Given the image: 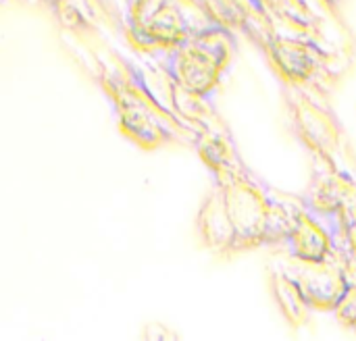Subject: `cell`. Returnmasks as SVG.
Returning a JSON list of instances; mask_svg holds the SVG:
<instances>
[{
	"label": "cell",
	"mask_w": 356,
	"mask_h": 341,
	"mask_svg": "<svg viewBox=\"0 0 356 341\" xmlns=\"http://www.w3.org/2000/svg\"><path fill=\"white\" fill-rule=\"evenodd\" d=\"M196 227L204 246L225 258L263 246H282L292 223V204L236 156L215 169Z\"/></svg>",
	"instance_id": "obj_1"
},
{
	"label": "cell",
	"mask_w": 356,
	"mask_h": 341,
	"mask_svg": "<svg viewBox=\"0 0 356 341\" xmlns=\"http://www.w3.org/2000/svg\"><path fill=\"white\" fill-rule=\"evenodd\" d=\"M238 54V38L234 29L213 23L181 44L154 52L167 77L188 94L213 98L225 71Z\"/></svg>",
	"instance_id": "obj_2"
},
{
	"label": "cell",
	"mask_w": 356,
	"mask_h": 341,
	"mask_svg": "<svg viewBox=\"0 0 356 341\" xmlns=\"http://www.w3.org/2000/svg\"><path fill=\"white\" fill-rule=\"evenodd\" d=\"M217 23L202 0H127L125 27L142 52L169 50Z\"/></svg>",
	"instance_id": "obj_3"
},
{
	"label": "cell",
	"mask_w": 356,
	"mask_h": 341,
	"mask_svg": "<svg viewBox=\"0 0 356 341\" xmlns=\"http://www.w3.org/2000/svg\"><path fill=\"white\" fill-rule=\"evenodd\" d=\"M290 123L298 140L311 150L315 160L340 171L348 169V144L336 113L311 94V88L284 83Z\"/></svg>",
	"instance_id": "obj_4"
},
{
	"label": "cell",
	"mask_w": 356,
	"mask_h": 341,
	"mask_svg": "<svg viewBox=\"0 0 356 341\" xmlns=\"http://www.w3.org/2000/svg\"><path fill=\"white\" fill-rule=\"evenodd\" d=\"M261 50L267 54L284 83L315 88L323 85L325 79H336L340 75V71L334 69L338 56L323 48L317 38L307 33L271 31Z\"/></svg>",
	"instance_id": "obj_5"
},
{
	"label": "cell",
	"mask_w": 356,
	"mask_h": 341,
	"mask_svg": "<svg viewBox=\"0 0 356 341\" xmlns=\"http://www.w3.org/2000/svg\"><path fill=\"white\" fill-rule=\"evenodd\" d=\"M298 200L309 213L319 217L334 231L338 246L344 248L346 225L356 213L355 173L315 160L313 179Z\"/></svg>",
	"instance_id": "obj_6"
},
{
	"label": "cell",
	"mask_w": 356,
	"mask_h": 341,
	"mask_svg": "<svg viewBox=\"0 0 356 341\" xmlns=\"http://www.w3.org/2000/svg\"><path fill=\"white\" fill-rule=\"evenodd\" d=\"M275 267L284 269L296 281L311 310L332 313L348 285L340 258L327 263H305L288 256Z\"/></svg>",
	"instance_id": "obj_7"
},
{
	"label": "cell",
	"mask_w": 356,
	"mask_h": 341,
	"mask_svg": "<svg viewBox=\"0 0 356 341\" xmlns=\"http://www.w3.org/2000/svg\"><path fill=\"white\" fill-rule=\"evenodd\" d=\"M288 256L305 263H327L340 258V246L334 231L313 213H309L298 200L292 204V223L282 244Z\"/></svg>",
	"instance_id": "obj_8"
},
{
	"label": "cell",
	"mask_w": 356,
	"mask_h": 341,
	"mask_svg": "<svg viewBox=\"0 0 356 341\" xmlns=\"http://www.w3.org/2000/svg\"><path fill=\"white\" fill-rule=\"evenodd\" d=\"M246 2L273 29L275 25H286L294 33H307L319 40L321 17L317 15V10L311 6L309 0H246Z\"/></svg>",
	"instance_id": "obj_9"
},
{
	"label": "cell",
	"mask_w": 356,
	"mask_h": 341,
	"mask_svg": "<svg viewBox=\"0 0 356 341\" xmlns=\"http://www.w3.org/2000/svg\"><path fill=\"white\" fill-rule=\"evenodd\" d=\"M271 292H273V298H275L282 315L286 317V321L292 327L307 325V321L311 317V306L307 304L296 281L280 267H275L271 273Z\"/></svg>",
	"instance_id": "obj_10"
},
{
	"label": "cell",
	"mask_w": 356,
	"mask_h": 341,
	"mask_svg": "<svg viewBox=\"0 0 356 341\" xmlns=\"http://www.w3.org/2000/svg\"><path fill=\"white\" fill-rule=\"evenodd\" d=\"M332 315L336 317V321L344 327L356 333V285L348 283L342 298L338 300V304L334 306Z\"/></svg>",
	"instance_id": "obj_11"
},
{
	"label": "cell",
	"mask_w": 356,
	"mask_h": 341,
	"mask_svg": "<svg viewBox=\"0 0 356 341\" xmlns=\"http://www.w3.org/2000/svg\"><path fill=\"white\" fill-rule=\"evenodd\" d=\"M344 248L356 254V213L355 217L348 221L346 225V233H344Z\"/></svg>",
	"instance_id": "obj_12"
}]
</instances>
